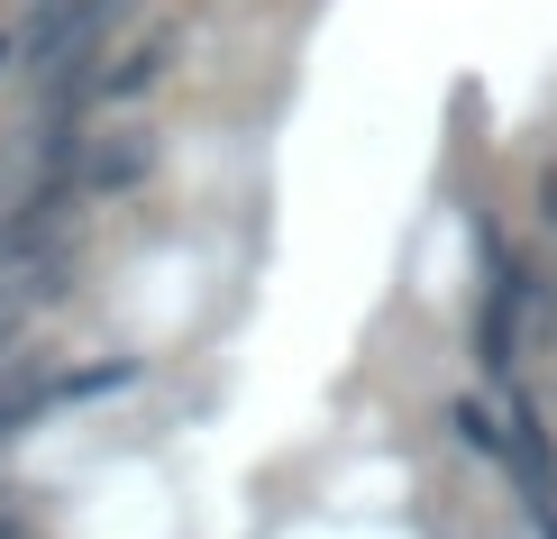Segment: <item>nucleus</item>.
<instances>
[{
	"label": "nucleus",
	"mask_w": 557,
	"mask_h": 539,
	"mask_svg": "<svg viewBox=\"0 0 557 539\" xmlns=\"http://www.w3.org/2000/svg\"><path fill=\"white\" fill-rule=\"evenodd\" d=\"M530 320H540V274H530V256H521V247H503V238H484V320H475V339H484V366H494V384H512V393H521Z\"/></svg>",
	"instance_id": "obj_1"
},
{
	"label": "nucleus",
	"mask_w": 557,
	"mask_h": 539,
	"mask_svg": "<svg viewBox=\"0 0 557 539\" xmlns=\"http://www.w3.org/2000/svg\"><path fill=\"white\" fill-rule=\"evenodd\" d=\"M120 384H137V366L128 357H110V366H37V357H10L0 366V449H10L18 430H28L37 412H55V403H101V393H120Z\"/></svg>",
	"instance_id": "obj_2"
},
{
	"label": "nucleus",
	"mask_w": 557,
	"mask_h": 539,
	"mask_svg": "<svg viewBox=\"0 0 557 539\" xmlns=\"http://www.w3.org/2000/svg\"><path fill=\"white\" fill-rule=\"evenodd\" d=\"M156 174V137H83V166H74V193L83 201H120Z\"/></svg>",
	"instance_id": "obj_3"
},
{
	"label": "nucleus",
	"mask_w": 557,
	"mask_h": 539,
	"mask_svg": "<svg viewBox=\"0 0 557 539\" xmlns=\"http://www.w3.org/2000/svg\"><path fill=\"white\" fill-rule=\"evenodd\" d=\"M165 64H174V37H147V46H128V56H101L91 101H147V91L165 83Z\"/></svg>",
	"instance_id": "obj_4"
},
{
	"label": "nucleus",
	"mask_w": 557,
	"mask_h": 539,
	"mask_svg": "<svg viewBox=\"0 0 557 539\" xmlns=\"http://www.w3.org/2000/svg\"><path fill=\"white\" fill-rule=\"evenodd\" d=\"M10 56H18V37H10V28H0V74H10Z\"/></svg>",
	"instance_id": "obj_5"
}]
</instances>
